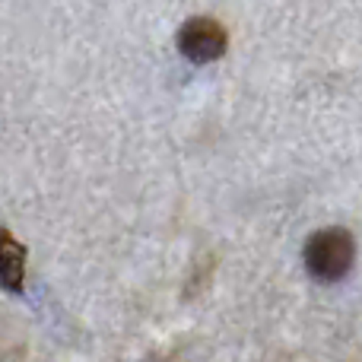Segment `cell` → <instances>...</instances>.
<instances>
[{
	"instance_id": "1",
	"label": "cell",
	"mask_w": 362,
	"mask_h": 362,
	"mask_svg": "<svg viewBox=\"0 0 362 362\" xmlns=\"http://www.w3.org/2000/svg\"><path fill=\"white\" fill-rule=\"evenodd\" d=\"M353 264V235L346 229H321L305 245V267L325 283L344 280Z\"/></svg>"
},
{
	"instance_id": "2",
	"label": "cell",
	"mask_w": 362,
	"mask_h": 362,
	"mask_svg": "<svg viewBox=\"0 0 362 362\" xmlns=\"http://www.w3.org/2000/svg\"><path fill=\"white\" fill-rule=\"evenodd\" d=\"M226 45H229V35H226V29L216 19L197 16V19H187L178 29V51L191 64L216 61V57L226 54Z\"/></svg>"
},
{
	"instance_id": "3",
	"label": "cell",
	"mask_w": 362,
	"mask_h": 362,
	"mask_svg": "<svg viewBox=\"0 0 362 362\" xmlns=\"http://www.w3.org/2000/svg\"><path fill=\"white\" fill-rule=\"evenodd\" d=\"M25 283V248L13 238V232L0 229V286L6 293H23Z\"/></svg>"
}]
</instances>
